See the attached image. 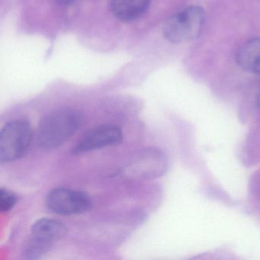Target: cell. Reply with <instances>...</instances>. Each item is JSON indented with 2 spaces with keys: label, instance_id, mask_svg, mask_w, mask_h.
Instances as JSON below:
<instances>
[{
  "label": "cell",
  "instance_id": "cell-1",
  "mask_svg": "<svg viewBox=\"0 0 260 260\" xmlns=\"http://www.w3.org/2000/svg\"><path fill=\"white\" fill-rule=\"evenodd\" d=\"M81 121L79 112L73 109H59L50 112L39 124L38 145L44 150L60 147L77 132Z\"/></svg>",
  "mask_w": 260,
  "mask_h": 260
},
{
  "label": "cell",
  "instance_id": "cell-2",
  "mask_svg": "<svg viewBox=\"0 0 260 260\" xmlns=\"http://www.w3.org/2000/svg\"><path fill=\"white\" fill-rule=\"evenodd\" d=\"M205 22L204 10L191 6L173 15L164 24V37L172 43H183L200 35Z\"/></svg>",
  "mask_w": 260,
  "mask_h": 260
},
{
  "label": "cell",
  "instance_id": "cell-3",
  "mask_svg": "<svg viewBox=\"0 0 260 260\" xmlns=\"http://www.w3.org/2000/svg\"><path fill=\"white\" fill-rule=\"evenodd\" d=\"M67 228L54 219L42 218L31 228V235L22 249L27 259H38L49 252L53 245L66 234Z\"/></svg>",
  "mask_w": 260,
  "mask_h": 260
},
{
  "label": "cell",
  "instance_id": "cell-4",
  "mask_svg": "<svg viewBox=\"0 0 260 260\" xmlns=\"http://www.w3.org/2000/svg\"><path fill=\"white\" fill-rule=\"evenodd\" d=\"M32 135L31 125L25 120L6 124L0 133V162L10 164L22 157L31 144Z\"/></svg>",
  "mask_w": 260,
  "mask_h": 260
},
{
  "label": "cell",
  "instance_id": "cell-5",
  "mask_svg": "<svg viewBox=\"0 0 260 260\" xmlns=\"http://www.w3.org/2000/svg\"><path fill=\"white\" fill-rule=\"evenodd\" d=\"M48 209L59 215L82 214L90 209L92 202L86 193L66 188H57L48 193Z\"/></svg>",
  "mask_w": 260,
  "mask_h": 260
},
{
  "label": "cell",
  "instance_id": "cell-6",
  "mask_svg": "<svg viewBox=\"0 0 260 260\" xmlns=\"http://www.w3.org/2000/svg\"><path fill=\"white\" fill-rule=\"evenodd\" d=\"M122 139V132L119 127L105 124L95 127L85 134L81 139L79 140L73 151L75 154L88 153L120 144Z\"/></svg>",
  "mask_w": 260,
  "mask_h": 260
},
{
  "label": "cell",
  "instance_id": "cell-7",
  "mask_svg": "<svg viewBox=\"0 0 260 260\" xmlns=\"http://www.w3.org/2000/svg\"><path fill=\"white\" fill-rule=\"evenodd\" d=\"M236 60L243 71L260 74V38L245 42L239 48Z\"/></svg>",
  "mask_w": 260,
  "mask_h": 260
},
{
  "label": "cell",
  "instance_id": "cell-8",
  "mask_svg": "<svg viewBox=\"0 0 260 260\" xmlns=\"http://www.w3.org/2000/svg\"><path fill=\"white\" fill-rule=\"evenodd\" d=\"M150 2V0H112L111 9L120 20L132 22L145 13Z\"/></svg>",
  "mask_w": 260,
  "mask_h": 260
},
{
  "label": "cell",
  "instance_id": "cell-9",
  "mask_svg": "<svg viewBox=\"0 0 260 260\" xmlns=\"http://www.w3.org/2000/svg\"><path fill=\"white\" fill-rule=\"evenodd\" d=\"M17 202V197L14 193L2 188L0 190V209L3 212L11 211Z\"/></svg>",
  "mask_w": 260,
  "mask_h": 260
},
{
  "label": "cell",
  "instance_id": "cell-10",
  "mask_svg": "<svg viewBox=\"0 0 260 260\" xmlns=\"http://www.w3.org/2000/svg\"><path fill=\"white\" fill-rule=\"evenodd\" d=\"M59 4H63V5H68V4H72L75 0H56Z\"/></svg>",
  "mask_w": 260,
  "mask_h": 260
},
{
  "label": "cell",
  "instance_id": "cell-11",
  "mask_svg": "<svg viewBox=\"0 0 260 260\" xmlns=\"http://www.w3.org/2000/svg\"><path fill=\"white\" fill-rule=\"evenodd\" d=\"M256 103L258 109H260V91L259 92H258V95H257Z\"/></svg>",
  "mask_w": 260,
  "mask_h": 260
}]
</instances>
